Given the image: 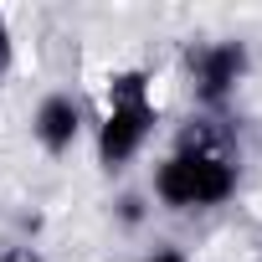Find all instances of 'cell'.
<instances>
[{"label": "cell", "instance_id": "cell-1", "mask_svg": "<svg viewBox=\"0 0 262 262\" xmlns=\"http://www.w3.org/2000/svg\"><path fill=\"white\" fill-rule=\"evenodd\" d=\"M160 195L170 206H211L231 195V165L221 155H180L160 170Z\"/></svg>", "mask_w": 262, "mask_h": 262}, {"label": "cell", "instance_id": "cell-2", "mask_svg": "<svg viewBox=\"0 0 262 262\" xmlns=\"http://www.w3.org/2000/svg\"><path fill=\"white\" fill-rule=\"evenodd\" d=\"M149 123H155V113H149V103H144V77H118L113 82V113H108V123H103V160L108 165H118V160H128L139 149V139L149 134Z\"/></svg>", "mask_w": 262, "mask_h": 262}, {"label": "cell", "instance_id": "cell-3", "mask_svg": "<svg viewBox=\"0 0 262 262\" xmlns=\"http://www.w3.org/2000/svg\"><path fill=\"white\" fill-rule=\"evenodd\" d=\"M236 72H242V47H216V52H206V57H201V93H206V98H221V93L236 82Z\"/></svg>", "mask_w": 262, "mask_h": 262}, {"label": "cell", "instance_id": "cell-4", "mask_svg": "<svg viewBox=\"0 0 262 262\" xmlns=\"http://www.w3.org/2000/svg\"><path fill=\"white\" fill-rule=\"evenodd\" d=\"M36 123H41V139L52 149H67L72 134H77V103L72 98H47L41 113H36Z\"/></svg>", "mask_w": 262, "mask_h": 262}, {"label": "cell", "instance_id": "cell-5", "mask_svg": "<svg viewBox=\"0 0 262 262\" xmlns=\"http://www.w3.org/2000/svg\"><path fill=\"white\" fill-rule=\"evenodd\" d=\"M6 62H11V41H6V26H0V72H6Z\"/></svg>", "mask_w": 262, "mask_h": 262}, {"label": "cell", "instance_id": "cell-6", "mask_svg": "<svg viewBox=\"0 0 262 262\" xmlns=\"http://www.w3.org/2000/svg\"><path fill=\"white\" fill-rule=\"evenodd\" d=\"M155 262H185V257H175V252H160V257H155Z\"/></svg>", "mask_w": 262, "mask_h": 262}, {"label": "cell", "instance_id": "cell-7", "mask_svg": "<svg viewBox=\"0 0 262 262\" xmlns=\"http://www.w3.org/2000/svg\"><path fill=\"white\" fill-rule=\"evenodd\" d=\"M6 262H31V257H6Z\"/></svg>", "mask_w": 262, "mask_h": 262}]
</instances>
